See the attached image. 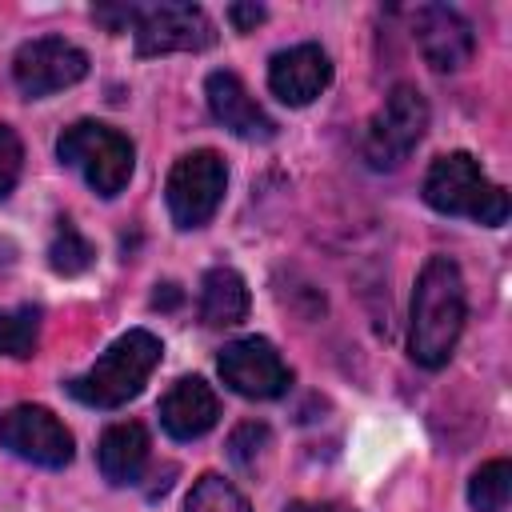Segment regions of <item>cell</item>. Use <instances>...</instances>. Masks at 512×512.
Listing matches in <instances>:
<instances>
[{"mask_svg": "<svg viewBox=\"0 0 512 512\" xmlns=\"http://www.w3.org/2000/svg\"><path fill=\"white\" fill-rule=\"evenodd\" d=\"M468 292L460 264L448 256H428L412 288V324H408V352L420 368H444L456 352L464 332Z\"/></svg>", "mask_w": 512, "mask_h": 512, "instance_id": "obj_1", "label": "cell"}, {"mask_svg": "<svg viewBox=\"0 0 512 512\" xmlns=\"http://www.w3.org/2000/svg\"><path fill=\"white\" fill-rule=\"evenodd\" d=\"M160 352H164V344L152 332L132 328V332L116 336L88 372L68 380V396L88 408H120L132 396H140L152 368L160 364Z\"/></svg>", "mask_w": 512, "mask_h": 512, "instance_id": "obj_2", "label": "cell"}, {"mask_svg": "<svg viewBox=\"0 0 512 512\" xmlns=\"http://www.w3.org/2000/svg\"><path fill=\"white\" fill-rule=\"evenodd\" d=\"M424 200L444 216H468L488 228L508 220V192L492 184L468 152H448L432 160L424 176Z\"/></svg>", "mask_w": 512, "mask_h": 512, "instance_id": "obj_3", "label": "cell"}, {"mask_svg": "<svg viewBox=\"0 0 512 512\" xmlns=\"http://www.w3.org/2000/svg\"><path fill=\"white\" fill-rule=\"evenodd\" d=\"M56 156L64 164H72L88 180V188L100 196H120L124 184L132 180V164H136L132 140L100 120L68 124L56 140Z\"/></svg>", "mask_w": 512, "mask_h": 512, "instance_id": "obj_4", "label": "cell"}, {"mask_svg": "<svg viewBox=\"0 0 512 512\" xmlns=\"http://www.w3.org/2000/svg\"><path fill=\"white\" fill-rule=\"evenodd\" d=\"M428 132V100L416 84H396L364 132V160L376 172L400 168Z\"/></svg>", "mask_w": 512, "mask_h": 512, "instance_id": "obj_5", "label": "cell"}, {"mask_svg": "<svg viewBox=\"0 0 512 512\" xmlns=\"http://www.w3.org/2000/svg\"><path fill=\"white\" fill-rule=\"evenodd\" d=\"M224 188H228V168L212 148L180 156L172 164V172H168V184H164V200H168L172 224L176 228L208 224L216 216L220 200H224Z\"/></svg>", "mask_w": 512, "mask_h": 512, "instance_id": "obj_6", "label": "cell"}, {"mask_svg": "<svg viewBox=\"0 0 512 512\" xmlns=\"http://www.w3.org/2000/svg\"><path fill=\"white\" fill-rule=\"evenodd\" d=\"M132 36L140 56L164 52H204L216 44V28L196 4H148L132 16Z\"/></svg>", "mask_w": 512, "mask_h": 512, "instance_id": "obj_7", "label": "cell"}, {"mask_svg": "<svg viewBox=\"0 0 512 512\" xmlns=\"http://www.w3.org/2000/svg\"><path fill=\"white\" fill-rule=\"evenodd\" d=\"M84 76H88V56H84V48L68 44L64 36H36V40L20 44L12 56V80L28 100L72 88Z\"/></svg>", "mask_w": 512, "mask_h": 512, "instance_id": "obj_8", "label": "cell"}, {"mask_svg": "<svg viewBox=\"0 0 512 512\" xmlns=\"http://www.w3.org/2000/svg\"><path fill=\"white\" fill-rule=\"evenodd\" d=\"M216 368H220L224 384L248 400H276L292 384L288 364L280 360V352L264 336H240V340L224 344Z\"/></svg>", "mask_w": 512, "mask_h": 512, "instance_id": "obj_9", "label": "cell"}, {"mask_svg": "<svg viewBox=\"0 0 512 512\" xmlns=\"http://www.w3.org/2000/svg\"><path fill=\"white\" fill-rule=\"evenodd\" d=\"M0 448L40 468H64L72 460V432L48 408L16 404L0 416Z\"/></svg>", "mask_w": 512, "mask_h": 512, "instance_id": "obj_10", "label": "cell"}, {"mask_svg": "<svg viewBox=\"0 0 512 512\" xmlns=\"http://www.w3.org/2000/svg\"><path fill=\"white\" fill-rule=\"evenodd\" d=\"M412 36L424 52V60L436 68V72H456L472 60L476 52V32L472 24L448 8V4H420L412 12Z\"/></svg>", "mask_w": 512, "mask_h": 512, "instance_id": "obj_11", "label": "cell"}, {"mask_svg": "<svg viewBox=\"0 0 512 512\" xmlns=\"http://www.w3.org/2000/svg\"><path fill=\"white\" fill-rule=\"evenodd\" d=\"M328 84H332V60L320 44H292L276 52L268 64V88L292 108L312 104Z\"/></svg>", "mask_w": 512, "mask_h": 512, "instance_id": "obj_12", "label": "cell"}, {"mask_svg": "<svg viewBox=\"0 0 512 512\" xmlns=\"http://www.w3.org/2000/svg\"><path fill=\"white\" fill-rule=\"evenodd\" d=\"M204 96H208V108L212 116L240 140H272L276 136V124L272 116L252 100V92L244 88V80L228 68L220 72H208L204 80Z\"/></svg>", "mask_w": 512, "mask_h": 512, "instance_id": "obj_13", "label": "cell"}, {"mask_svg": "<svg viewBox=\"0 0 512 512\" xmlns=\"http://www.w3.org/2000/svg\"><path fill=\"white\" fill-rule=\"evenodd\" d=\"M220 416V400L212 392V384H204L200 376H184L176 380L164 400H160V424L172 440H196L204 436Z\"/></svg>", "mask_w": 512, "mask_h": 512, "instance_id": "obj_14", "label": "cell"}, {"mask_svg": "<svg viewBox=\"0 0 512 512\" xmlns=\"http://www.w3.org/2000/svg\"><path fill=\"white\" fill-rule=\"evenodd\" d=\"M96 464H100V472H104L108 484H116V488L136 484L140 472H144V464H148V432H144V424H136V420L112 424L100 436Z\"/></svg>", "mask_w": 512, "mask_h": 512, "instance_id": "obj_15", "label": "cell"}, {"mask_svg": "<svg viewBox=\"0 0 512 512\" xmlns=\"http://www.w3.org/2000/svg\"><path fill=\"white\" fill-rule=\"evenodd\" d=\"M248 316V284L236 268H208L200 280V320L208 328H232Z\"/></svg>", "mask_w": 512, "mask_h": 512, "instance_id": "obj_16", "label": "cell"}, {"mask_svg": "<svg viewBox=\"0 0 512 512\" xmlns=\"http://www.w3.org/2000/svg\"><path fill=\"white\" fill-rule=\"evenodd\" d=\"M512 496V464L508 460H488L472 472L468 480V504L476 512H504Z\"/></svg>", "mask_w": 512, "mask_h": 512, "instance_id": "obj_17", "label": "cell"}, {"mask_svg": "<svg viewBox=\"0 0 512 512\" xmlns=\"http://www.w3.org/2000/svg\"><path fill=\"white\" fill-rule=\"evenodd\" d=\"M40 344V308L20 304V308H4L0 312V352L4 356H32Z\"/></svg>", "mask_w": 512, "mask_h": 512, "instance_id": "obj_18", "label": "cell"}, {"mask_svg": "<svg viewBox=\"0 0 512 512\" xmlns=\"http://www.w3.org/2000/svg\"><path fill=\"white\" fill-rule=\"evenodd\" d=\"M92 244L76 232V224H60L56 228V236H52V248H48V264H52V272H60V276H80V272H88L92 268Z\"/></svg>", "mask_w": 512, "mask_h": 512, "instance_id": "obj_19", "label": "cell"}, {"mask_svg": "<svg viewBox=\"0 0 512 512\" xmlns=\"http://www.w3.org/2000/svg\"><path fill=\"white\" fill-rule=\"evenodd\" d=\"M188 512H252V508L224 476L208 472V476L196 480V488L188 496Z\"/></svg>", "mask_w": 512, "mask_h": 512, "instance_id": "obj_20", "label": "cell"}, {"mask_svg": "<svg viewBox=\"0 0 512 512\" xmlns=\"http://www.w3.org/2000/svg\"><path fill=\"white\" fill-rule=\"evenodd\" d=\"M268 424H256V420H248V424H240L236 432H232V440H228V452H232V460L240 464V468H252L256 464V456L268 448Z\"/></svg>", "mask_w": 512, "mask_h": 512, "instance_id": "obj_21", "label": "cell"}, {"mask_svg": "<svg viewBox=\"0 0 512 512\" xmlns=\"http://www.w3.org/2000/svg\"><path fill=\"white\" fill-rule=\"evenodd\" d=\"M20 168H24V144L8 124H0V200L16 188Z\"/></svg>", "mask_w": 512, "mask_h": 512, "instance_id": "obj_22", "label": "cell"}, {"mask_svg": "<svg viewBox=\"0 0 512 512\" xmlns=\"http://www.w3.org/2000/svg\"><path fill=\"white\" fill-rule=\"evenodd\" d=\"M264 16H268V12H264L260 4H232V8H228V20L236 24V32H252Z\"/></svg>", "mask_w": 512, "mask_h": 512, "instance_id": "obj_23", "label": "cell"}, {"mask_svg": "<svg viewBox=\"0 0 512 512\" xmlns=\"http://www.w3.org/2000/svg\"><path fill=\"white\" fill-rule=\"evenodd\" d=\"M284 512H356V508H348L340 500H292Z\"/></svg>", "mask_w": 512, "mask_h": 512, "instance_id": "obj_24", "label": "cell"}, {"mask_svg": "<svg viewBox=\"0 0 512 512\" xmlns=\"http://www.w3.org/2000/svg\"><path fill=\"white\" fill-rule=\"evenodd\" d=\"M176 300H180L176 284H160V288H156V296H152V304H156V308H172Z\"/></svg>", "mask_w": 512, "mask_h": 512, "instance_id": "obj_25", "label": "cell"}]
</instances>
